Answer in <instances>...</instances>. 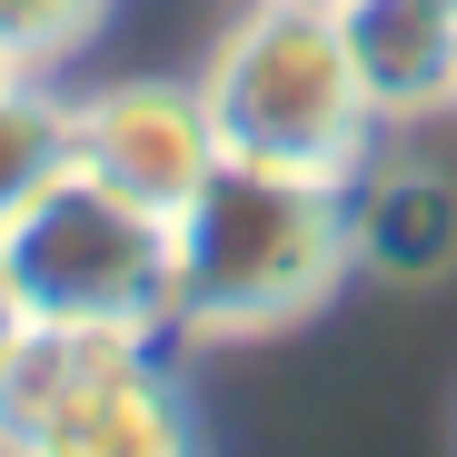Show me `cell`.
<instances>
[{
    "instance_id": "7c38bea8",
    "label": "cell",
    "mask_w": 457,
    "mask_h": 457,
    "mask_svg": "<svg viewBox=\"0 0 457 457\" xmlns=\"http://www.w3.org/2000/svg\"><path fill=\"white\" fill-rule=\"evenodd\" d=\"M447 120H457V70H447Z\"/></svg>"
},
{
    "instance_id": "277c9868",
    "label": "cell",
    "mask_w": 457,
    "mask_h": 457,
    "mask_svg": "<svg viewBox=\"0 0 457 457\" xmlns=\"http://www.w3.org/2000/svg\"><path fill=\"white\" fill-rule=\"evenodd\" d=\"M70 170L179 219L189 189L219 170V129H209V100L199 80H100V90H70Z\"/></svg>"
},
{
    "instance_id": "5b68a950",
    "label": "cell",
    "mask_w": 457,
    "mask_h": 457,
    "mask_svg": "<svg viewBox=\"0 0 457 457\" xmlns=\"http://www.w3.org/2000/svg\"><path fill=\"white\" fill-rule=\"evenodd\" d=\"M338 11V50L358 70V90L378 110V129H408L447 110V70H457V21L437 0H328Z\"/></svg>"
},
{
    "instance_id": "8fae6325",
    "label": "cell",
    "mask_w": 457,
    "mask_h": 457,
    "mask_svg": "<svg viewBox=\"0 0 457 457\" xmlns=\"http://www.w3.org/2000/svg\"><path fill=\"white\" fill-rule=\"evenodd\" d=\"M21 328V298H11V269H0V338Z\"/></svg>"
},
{
    "instance_id": "7a4b0ae2",
    "label": "cell",
    "mask_w": 457,
    "mask_h": 457,
    "mask_svg": "<svg viewBox=\"0 0 457 457\" xmlns=\"http://www.w3.org/2000/svg\"><path fill=\"white\" fill-rule=\"evenodd\" d=\"M189 80L209 100L219 160H259V170H298V179L348 189L378 149V110L338 50L328 0H239Z\"/></svg>"
},
{
    "instance_id": "30bf717a",
    "label": "cell",
    "mask_w": 457,
    "mask_h": 457,
    "mask_svg": "<svg viewBox=\"0 0 457 457\" xmlns=\"http://www.w3.org/2000/svg\"><path fill=\"white\" fill-rule=\"evenodd\" d=\"M30 70H40V60H30V50H21L11 30H0V90H11V80H30Z\"/></svg>"
},
{
    "instance_id": "8992f818",
    "label": "cell",
    "mask_w": 457,
    "mask_h": 457,
    "mask_svg": "<svg viewBox=\"0 0 457 457\" xmlns=\"http://www.w3.org/2000/svg\"><path fill=\"white\" fill-rule=\"evenodd\" d=\"M348 219H358V269L398 278V288H428V278L457 269V179L428 170V160L358 170L348 179Z\"/></svg>"
},
{
    "instance_id": "3957f363",
    "label": "cell",
    "mask_w": 457,
    "mask_h": 457,
    "mask_svg": "<svg viewBox=\"0 0 457 457\" xmlns=\"http://www.w3.org/2000/svg\"><path fill=\"white\" fill-rule=\"evenodd\" d=\"M21 319H80V328H139L170 338V219L139 209L80 170H60L11 228H0Z\"/></svg>"
},
{
    "instance_id": "ba28073f",
    "label": "cell",
    "mask_w": 457,
    "mask_h": 457,
    "mask_svg": "<svg viewBox=\"0 0 457 457\" xmlns=\"http://www.w3.org/2000/svg\"><path fill=\"white\" fill-rule=\"evenodd\" d=\"M60 170H70V90L50 70H30V80L0 90V228H11Z\"/></svg>"
},
{
    "instance_id": "52a82bcc",
    "label": "cell",
    "mask_w": 457,
    "mask_h": 457,
    "mask_svg": "<svg viewBox=\"0 0 457 457\" xmlns=\"http://www.w3.org/2000/svg\"><path fill=\"white\" fill-rule=\"evenodd\" d=\"M21 457H199V418H189V388L160 368V348H149L139 368H120L90 408H70Z\"/></svg>"
},
{
    "instance_id": "9c48e42d",
    "label": "cell",
    "mask_w": 457,
    "mask_h": 457,
    "mask_svg": "<svg viewBox=\"0 0 457 457\" xmlns=\"http://www.w3.org/2000/svg\"><path fill=\"white\" fill-rule=\"evenodd\" d=\"M110 21V0H0V30H11L40 70H70Z\"/></svg>"
},
{
    "instance_id": "6da1fadb",
    "label": "cell",
    "mask_w": 457,
    "mask_h": 457,
    "mask_svg": "<svg viewBox=\"0 0 457 457\" xmlns=\"http://www.w3.org/2000/svg\"><path fill=\"white\" fill-rule=\"evenodd\" d=\"M358 269V219L338 179L219 160L170 219V338L249 348L319 319Z\"/></svg>"
},
{
    "instance_id": "4fadbf2b",
    "label": "cell",
    "mask_w": 457,
    "mask_h": 457,
    "mask_svg": "<svg viewBox=\"0 0 457 457\" xmlns=\"http://www.w3.org/2000/svg\"><path fill=\"white\" fill-rule=\"evenodd\" d=\"M437 11H447V21H457V0H437Z\"/></svg>"
}]
</instances>
